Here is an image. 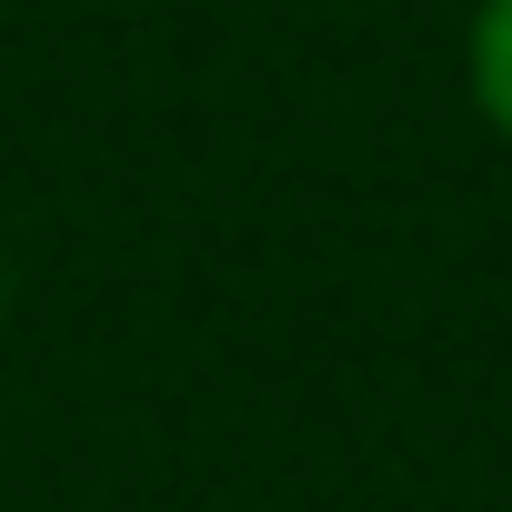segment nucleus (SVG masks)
Segmentation results:
<instances>
[{
    "label": "nucleus",
    "instance_id": "f257e3e1",
    "mask_svg": "<svg viewBox=\"0 0 512 512\" xmlns=\"http://www.w3.org/2000/svg\"><path fill=\"white\" fill-rule=\"evenodd\" d=\"M462 81L482 131L512 151V0H472V31H462Z\"/></svg>",
    "mask_w": 512,
    "mask_h": 512
},
{
    "label": "nucleus",
    "instance_id": "f03ea898",
    "mask_svg": "<svg viewBox=\"0 0 512 512\" xmlns=\"http://www.w3.org/2000/svg\"><path fill=\"white\" fill-rule=\"evenodd\" d=\"M0 322H11V251H0Z\"/></svg>",
    "mask_w": 512,
    "mask_h": 512
}]
</instances>
